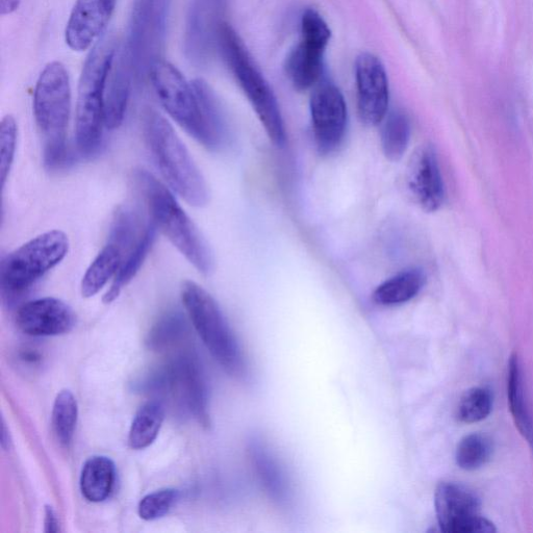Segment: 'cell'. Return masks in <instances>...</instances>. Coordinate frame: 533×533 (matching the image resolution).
Segmentation results:
<instances>
[{"label": "cell", "instance_id": "34", "mask_svg": "<svg viewBox=\"0 0 533 533\" xmlns=\"http://www.w3.org/2000/svg\"><path fill=\"white\" fill-rule=\"evenodd\" d=\"M18 138V125L16 119L8 115L0 125V176H2V187L6 186L12 170Z\"/></svg>", "mask_w": 533, "mask_h": 533}, {"label": "cell", "instance_id": "26", "mask_svg": "<svg viewBox=\"0 0 533 533\" xmlns=\"http://www.w3.org/2000/svg\"><path fill=\"white\" fill-rule=\"evenodd\" d=\"M507 398L515 424L533 451V419L524 396L522 372L517 354H513L509 362Z\"/></svg>", "mask_w": 533, "mask_h": 533}, {"label": "cell", "instance_id": "9", "mask_svg": "<svg viewBox=\"0 0 533 533\" xmlns=\"http://www.w3.org/2000/svg\"><path fill=\"white\" fill-rule=\"evenodd\" d=\"M149 79L165 111L196 141L213 150L193 84L164 59L152 66Z\"/></svg>", "mask_w": 533, "mask_h": 533}, {"label": "cell", "instance_id": "22", "mask_svg": "<svg viewBox=\"0 0 533 533\" xmlns=\"http://www.w3.org/2000/svg\"><path fill=\"white\" fill-rule=\"evenodd\" d=\"M202 117L212 139L213 151L225 148L231 141V130L218 97L212 88L202 80L193 83Z\"/></svg>", "mask_w": 533, "mask_h": 533}, {"label": "cell", "instance_id": "33", "mask_svg": "<svg viewBox=\"0 0 533 533\" xmlns=\"http://www.w3.org/2000/svg\"><path fill=\"white\" fill-rule=\"evenodd\" d=\"M493 394L484 387L472 388L462 397L458 418L461 422L472 424L485 420L489 417L493 409Z\"/></svg>", "mask_w": 533, "mask_h": 533}, {"label": "cell", "instance_id": "25", "mask_svg": "<svg viewBox=\"0 0 533 533\" xmlns=\"http://www.w3.org/2000/svg\"><path fill=\"white\" fill-rule=\"evenodd\" d=\"M123 251L108 243L87 269L81 284L83 297L91 298L103 290L114 278L123 262Z\"/></svg>", "mask_w": 533, "mask_h": 533}, {"label": "cell", "instance_id": "36", "mask_svg": "<svg viewBox=\"0 0 533 533\" xmlns=\"http://www.w3.org/2000/svg\"><path fill=\"white\" fill-rule=\"evenodd\" d=\"M44 525H45V530H44L45 532H59L60 531L59 519L52 506H49V505L45 506Z\"/></svg>", "mask_w": 533, "mask_h": 533}, {"label": "cell", "instance_id": "12", "mask_svg": "<svg viewBox=\"0 0 533 533\" xmlns=\"http://www.w3.org/2000/svg\"><path fill=\"white\" fill-rule=\"evenodd\" d=\"M311 118L315 143L322 155H331L343 143L347 131L348 111L338 87L323 83L311 98Z\"/></svg>", "mask_w": 533, "mask_h": 533}, {"label": "cell", "instance_id": "37", "mask_svg": "<svg viewBox=\"0 0 533 533\" xmlns=\"http://www.w3.org/2000/svg\"><path fill=\"white\" fill-rule=\"evenodd\" d=\"M21 0H0V12L2 15H11L20 7Z\"/></svg>", "mask_w": 533, "mask_h": 533}, {"label": "cell", "instance_id": "23", "mask_svg": "<svg viewBox=\"0 0 533 533\" xmlns=\"http://www.w3.org/2000/svg\"><path fill=\"white\" fill-rule=\"evenodd\" d=\"M157 226L154 222H149L144 228L135 246L123 258V262L114 277L110 290L104 297V302L109 304L115 301L121 294L122 289L129 285L138 274L144 264L152 245L156 241Z\"/></svg>", "mask_w": 533, "mask_h": 533}, {"label": "cell", "instance_id": "18", "mask_svg": "<svg viewBox=\"0 0 533 533\" xmlns=\"http://www.w3.org/2000/svg\"><path fill=\"white\" fill-rule=\"evenodd\" d=\"M248 452L252 467L269 499L278 509L290 510L294 502L291 481L270 446L261 437L252 438Z\"/></svg>", "mask_w": 533, "mask_h": 533}, {"label": "cell", "instance_id": "35", "mask_svg": "<svg viewBox=\"0 0 533 533\" xmlns=\"http://www.w3.org/2000/svg\"><path fill=\"white\" fill-rule=\"evenodd\" d=\"M180 492L163 489L146 495L139 503L138 514L144 521H156L166 516L179 499Z\"/></svg>", "mask_w": 533, "mask_h": 533}, {"label": "cell", "instance_id": "31", "mask_svg": "<svg viewBox=\"0 0 533 533\" xmlns=\"http://www.w3.org/2000/svg\"><path fill=\"white\" fill-rule=\"evenodd\" d=\"M492 453V441L487 436L473 434L460 442L455 460L461 469L474 471L485 466L491 460Z\"/></svg>", "mask_w": 533, "mask_h": 533}, {"label": "cell", "instance_id": "13", "mask_svg": "<svg viewBox=\"0 0 533 533\" xmlns=\"http://www.w3.org/2000/svg\"><path fill=\"white\" fill-rule=\"evenodd\" d=\"M225 5L226 0H192L184 37L185 53L191 63L202 65L211 58L218 46Z\"/></svg>", "mask_w": 533, "mask_h": 533}, {"label": "cell", "instance_id": "2", "mask_svg": "<svg viewBox=\"0 0 533 533\" xmlns=\"http://www.w3.org/2000/svg\"><path fill=\"white\" fill-rule=\"evenodd\" d=\"M137 181L151 221L198 272L210 275L215 264L212 250L172 192L145 170L138 172Z\"/></svg>", "mask_w": 533, "mask_h": 533}, {"label": "cell", "instance_id": "14", "mask_svg": "<svg viewBox=\"0 0 533 533\" xmlns=\"http://www.w3.org/2000/svg\"><path fill=\"white\" fill-rule=\"evenodd\" d=\"M358 110L363 123L376 126L388 115L390 89L387 71L376 56L362 54L355 63Z\"/></svg>", "mask_w": 533, "mask_h": 533}, {"label": "cell", "instance_id": "27", "mask_svg": "<svg viewBox=\"0 0 533 533\" xmlns=\"http://www.w3.org/2000/svg\"><path fill=\"white\" fill-rule=\"evenodd\" d=\"M165 420V406L161 401L151 400L137 412L129 435L130 447L143 450L156 441Z\"/></svg>", "mask_w": 533, "mask_h": 533}, {"label": "cell", "instance_id": "10", "mask_svg": "<svg viewBox=\"0 0 533 533\" xmlns=\"http://www.w3.org/2000/svg\"><path fill=\"white\" fill-rule=\"evenodd\" d=\"M440 528L445 533H494L495 525L479 515L480 501L468 488L441 482L435 493Z\"/></svg>", "mask_w": 533, "mask_h": 533}, {"label": "cell", "instance_id": "16", "mask_svg": "<svg viewBox=\"0 0 533 533\" xmlns=\"http://www.w3.org/2000/svg\"><path fill=\"white\" fill-rule=\"evenodd\" d=\"M118 0H76L66 24L65 41L74 52H85L105 33Z\"/></svg>", "mask_w": 533, "mask_h": 533}, {"label": "cell", "instance_id": "8", "mask_svg": "<svg viewBox=\"0 0 533 533\" xmlns=\"http://www.w3.org/2000/svg\"><path fill=\"white\" fill-rule=\"evenodd\" d=\"M171 0H135L122 52L135 80L149 78L152 66L163 59Z\"/></svg>", "mask_w": 533, "mask_h": 533}, {"label": "cell", "instance_id": "3", "mask_svg": "<svg viewBox=\"0 0 533 533\" xmlns=\"http://www.w3.org/2000/svg\"><path fill=\"white\" fill-rule=\"evenodd\" d=\"M117 50L112 37L101 38L84 64L75 111V141L84 157L95 155L103 142L106 87Z\"/></svg>", "mask_w": 533, "mask_h": 533}, {"label": "cell", "instance_id": "30", "mask_svg": "<svg viewBox=\"0 0 533 533\" xmlns=\"http://www.w3.org/2000/svg\"><path fill=\"white\" fill-rule=\"evenodd\" d=\"M139 215L129 207H121L114 215L109 242L119 247L125 256L138 242L142 232Z\"/></svg>", "mask_w": 533, "mask_h": 533}, {"label": "cell", "instance_id": "17", "mask_svg": "<svg viewBox=\"0 0 533 533\" xmlns=\"http://www.w3.org/2000/svg\"><path fill=\"white\" fill-rule=\"evenodd\" d=\"M408 171V189L417 205L427 213L439 211L444 205L446 192L435 148L421 147Z\"/></svg>", "mask_w": 533, "mask_h": 533}, {"label": "cell", "instance_id": "28", "mask_svg": "<svg viewBox=\"0 0 533 533\" xmlns=\"http://www.w3.org/2000/svg\"><path fill=\"white\" fill-rule=\"evenodd\" d=\"M380 144L385 157L391 162L400 161L408 150L411 136V120L405 112L396 110L391 112L383 121Z\"/></svg>", "mask_w": 533, "mask_h": 533}, {"label": "cell", "instance_id": "4", "mask_svg": "<svg viewBox=\"0 0 533 533\" xmlns=\"http://www.w3.org/2000/svg\"><path fill=\"white\" fill-rule=\"evenodd\" d=\"M71 113L69 73L60 62L45 66L34 92V115L43 140V161L55 170L67 160V134Z\"/></svg>", "mask_w": 533, "mask_h": 533}, {"label": "cell", "instance_id": "24", "mask_svg": "<svg viewBox=\"0 0 533 533\" xmlns=\"http://www.w3.org/2000/svg\"><path fill=\"white\" fill-rule=\"evenodd\" d=\"M116 468L114 462L103 455L92 456L84 465L81 474L83 496L93 503L106 501L114 488Z\"/></svg>", "mask_w": 533, "mask_h": 533}, {"label": "cell", "instance_id": "7", "mask_svg": "<svg viewBox=\"0 0 533 533\" xmlns=\"http://www.w3.org/2000/svg\"><path fill=\"white\" fill-rule=\"evenodd\" d=\"M69 239L59 230L49 231L23 244L2 263V288L9 301L27 293L47 272L68 255Z\"/></svg>", "mask_w": 533, "mask_h": 533}, {"label": "cell", "instance_id": "21", "mask_svg": "<svg viewBox=\"0 0 533 533\" xmlns=\"http://www.w3.org/2000/svg\"><path fill=\"white\" fill-rule=\"evenodd\" d=\"M425 284L426 275L421 269H405L380 284L372 298L380 307H398L413 300Z\"/></svg>", "mask_w": 533, "mask_h": 533}, {"label": "cell", "instance_id": "32", "mask_svg": "<svg viewBox=\"0 0 533 533\" xmlns=\"http://www.w3.org/2000/svg\"><path fill=\"white\" fill-rule=\"evenodd\" d=\"M187 329V322L181 313L169 312L151 328L146 344L150 349H164L184 338Z\"/></svg>", "mask_w": 533, "mask_h": 533}, {"label": "cell", "instance_id": "1", "mask_svg": "<svg viewBox=\"0 0 533 533\" xmlns=\"http://www.w3.org/2000/svg\"><path fill=\"white\" fill-rule=\"evenodd\" d=\"M144 131L151 154L170 188L190 206L206 207L210 194L205 177L170 122L157 111L148 110Z\"/></svg>", "mask_w": 533, "mask_h": 533}, {"label": "cell", "instance_id": "6", "mask_svg": "<svg viewBox=\"0 0 533 533\" xmlns=\"http://www.w3.org/2000/svg\"><path fill=\"white\" fill-rule=\"evenodd\" d=\"M181 295L195 331L213 358L228 374L246 377L248 367L243 351L217 301L191 281L183 283Z\"/></svg>", "mask_w": 533, "mask_h": 533}, {"label": "cell", "instance_id": "15", "mask_svg": "<svg viewBox=\"0 0 533 533\" xmlns=\"http://www.w3.org/2000/svg\"><path fill=\"white\" fill-rule=\"evenodd\" d=\"M16 325L31 337L62 336L72 331L75 314L61 299L44 297L22 304L16 314Z\"/></svg>", "mask_w": 533, "mask_h": 533}, {"label": "cell", "instance_id": "29", "mask_svg": "<svg viewBox=\"0 0 533 533\" xmlns=\"http://www.w3.org/2000/svg\"><path fill=\"white\" fill-rule=\"evenodd\" d=\"M78 418V401L71 391H61L53 408V428L61 445L69 447L72 443Z\"/></svg>", "mask_w": 533, "mask_h": 533}, {"label": "cell", "instance_id": "11", "mask_svg": "<svg viewBox=\"0 0 533 533\" xmlns=\"http://www.w3.org/2000/svg\"><path fill=\"white\" fill-rule=\"evenodd\" d=\"M157 389H169L203 426L210 425L209 396L202 369L191 354H183L155 378Z\"/></svg>", "mask_w": 533, "mask_h": 533}, {"label": "cell", "instance_id": "20", "mask_svg": "<svg viewBox=\"0 0 533 533\" xmlns=\"http://www.w3.org/2000/svg\"><path fill=\"white\" fill-rule=\"evenodd\" d=\"M325 49L326 47L314 42L300 39L292 50L287 59L286 71L297 90H308L320 81Z\"/></svg>", "mask_w": 533, "mask_h": 533}, {"label": "cell", "instance_id": "5", "mask_svg": "<svg viewBox=\"0 0 533 533\" xmlns=\"http://www.w3.org/2000/svg\"><path fill=\"white\" fill-rule=\"evenodd\" d=\"M218 47L270 141L283 147L287 140L286 126L277 99L240 36L225 22L220 29Z\"/></svg>", "mask_w": 533, "mask_h": 533}, {"label": "cell", "instance_id": "38", "mask_svg": "<svg viewBox=\"0 0 533 533\" xmlns=\"http://www.w3.org/2000/svg\"><path fill=\"white\" fill-rule=\"evenodd\" d=\"M11 446H12V438H11V435L9 433V429L6 425V422L5 420L3 419V424H2V447L8 451L11 449Z\"/></svg>", "mask_w": 533, "mask_h": 533}, {"label": "cell", "instance_id": "19", "mask_svg": "<svg viewBox=\"0 0 533 533\" xmlns=\"http://www.w3.org/2000/svg\"><path fill=\"white\" fill-rule=\"evenodd\" d=\"M135 80L131 66L122 48H118L106 87L105 123L110 131L119 129L123 123Z\"/></svg>", "mask_w": 533, "mask_h": 533}]
</instances>
